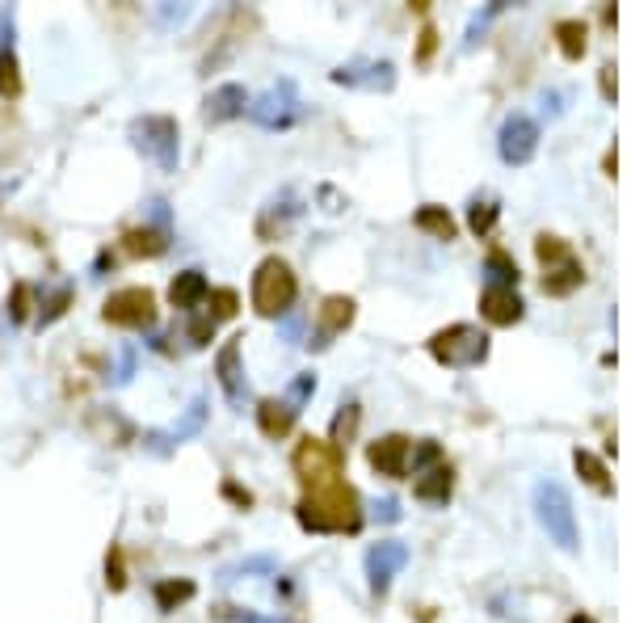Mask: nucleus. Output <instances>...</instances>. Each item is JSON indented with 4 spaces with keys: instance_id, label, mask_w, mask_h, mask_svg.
<instances>
[{
    "instance_id": "f257e3e1",
    "label": "nucleus",
    "mask_w": 631,
    "mask_h": 623,
    "mask_svg": "<svg viewBox=\"0 0 631 623\" xmlns=\"http://www.w3.org/2000/svg\"><path fill=\"white\" fill-rule=\"evenodd\" d=\"M299 527L303 531H320V535H337V531H358L362 527V514H358V497L350 485H333L312 489V497L299 501Z\"/></svg>"
},
{
    "instance_id": "f03ea898",
    "label": "nucleus",
    "mask_w": 631,
    "mask_h": 623,
    "mask_svg": "<svg viewBox=\"0 0 631 623\" xmlns=\"http://www.w3.org/2000/svg\"><path fill=\"white\" fill-rule=\"evenodd\" d=\"M535 518L539 527L547 531L556 548L577 552V514H573V497H568L564 485L556 480H539L535 485Z\"/></svg>"
},
{
    "instance_id": "7ed1b4c3",
    "label": "nucleus",
    "mask_w": 631,
    "mask_h": 623,
    "mask_svg": "<svg viewBox=\"0 0 631 623\" xmlns=\"http://www.w3.org/2000/svg\"><path fill=\"white\" fill-rule=\"evenodd\" d=\"M131 144L144 152L148 160H156L160 173H177L181 165V131L173 114H144L131 123Z\"/></svg>"
},
{
    "instance_id": "20e7f679",
    "label": "nucleus",
    "mask_w": 631,
    "mask_h": 623,
    "mask_svg": "<svg viewBox=\"0 0 631 623\" xmlns=\"http://www.w3.org/2000/svg\"><path fill=\"white\" fill-rule=\"evenodd\" d=\"M299 295V283L282 257H266L253 274V308L261 316H287Z\"/></svg>"
},
{
    "instance_id": "39448f33",
    "label": "nucleus",
    "mask_w": 631,
    "mask_h": 623,
    "mask_svg": "<svg viewBox=\"0 0 631 623\" xmlns=\"http://www.w3.org/2000/svg\"><path fill=\"white\" fill-rule=\"evenodd\" d=\"M430 354L442 367H476L488 358V333L476 325H451V329L434 333Z\"/></svg>"
},
{
    "instance_id": "423d86ee",
    "label": "nucleus",
    "mask_w": 631,
    "mask_h": 623,
    "mask_svg": "<svg viewBox=\"0 0 631 623\" xmlns=\"http://www.w3.org/2000/svg\"><path fill=\"white\" fill-rule=\"evenodd\" d=\"M244 114H249L257 127H266V131L295 127L299 118H303V102H299V93H295V80H278V85H270L261 97H253Z\"/></svg>"
},
{
    "instance_id": "0eeeda50",
    "label": "nucleus",
    "mask_w": 631,
    "mask_h": 623,
    "mask_svg": "<svg viewBox=\"0 0 631 623\" xmlns=\"http://www.w3.org/2000/svg\"><path fill=\"white\" fill-rule=\"evenodd\" d=\"M535 253H539V261L547 266V274H543V291L547 295H568V291L581 287L585 270H581V261L573 257V249H568L560 236H539Z\"/></svg>"
},
{
    "instance_id": "6e6552de",
    "label": "nucleus",
    "mask_w": 631,
    "mask_h": 623,
    "mask_svg": "<svg viewBox=\"0 0 631 623\" xmlns=\"http://www.w3.org/2000/svg\"><path fill=\"white\" fill-rule=\"evenodd\" d=\"M101 320L114 329H152L156 325V295L148 287H122L101 304Z\"/></svg>"
},
{
    "instance_id": "1a4fd4ad",
    "label": "nucleus",
    "mask_w": 631,
    "mask_h": 623,
    "mask_svg": "<svg viewBox=\"0 0 631 623\" xmlns=\"http://www.w3.org/2000/svg\"><path fill=\"white\" fill-rule=\"evenodd\" d=\"M291 464H295V476L308 489H324V485H333L337 472H341V451H333L329 442H320V438H303L291 455Z\"/></svg>"
},
{
    "instance_id": "9d476101",
    "label": "nucleus",
    "mask_w": 631,
    "mask_h": 623,
    "mask_svg": "<svg viewBox=\"0 0 631 623\" xmlns=\"http://www.w3.org/2000/svg\"><path fill=\"white\" fill-rule=\"evenodd\" d=\"M497 152H501L505 165H531L535 152H539V123L531 114H510L501 123Z\"/></svg>"
},
{
    "instance_id": "9b49d317",
    "label": "nucleus",
    "mask_w": 631,
    "mask_h": 623,
    "mask_svg": "<svg viewBox=\"0 0 631 623\" xmlns=\"http://www.w3.org/2000/svg\"><path fill=\"white\" fill-rule=\"evenodd\" d=\"M333 85L366 89V93H388L396 85V68H392V59H354V64H341L333 72Z\"/></svg>"
},
{
    "instance_id": "f8f14e48",
    "label": "nucleus",
    "mask_w": 631,
    "mask_h": 623,
    "mask_svg": "<svg viewBox=\"0 0 631 623\" xmlns=\"http://www.w3.org/2000/svg\"><path fill=\"white\" fill-rule=\"evenodd\" d=\"M202 421H207V400L194 396L190 409L181 413V421H177L173 430H148V434H144V447H148L152 455H169L173 447H181V442L194 438V434L202 430Z\"/></svg>"
},
{
    "instance_id": "ddd939ff",
    "label": "nucleus",
    "mask_w": 631,
    "mask_h": 623,
    "mask_svg": "<svg viewBox=\"0 0 631 623\" xmlns=\"http://www.w3.org/2000/svg\"><path fill=\"white\" fill-rule=\"evenodd\" d=\"M404 565H409V548H404L400 539H383V544H375L371 552H366V577H371V590L383 594Z\"/></svg>"
},
{
    "instance_id": "4468645a",
    "label": "nucleus",
    "mask_w": 631,
    "mask_h": 623,
    "mask_svg": "<svg viewBox=\"0 0 631 623\" xmlns=\"http://www.w3.org/2000/svg\"><path fill=\"white\" fill-rule=\"evenodd\" d=\"M366 459H371V468L379 476H388V480H400L404 472H409V459H413V442L404 438V434H388V438H379L366 447Z\"/></svg>"
},
{
    "instance_id": "2eb2a0df",
    "label": "nucleus",
    "mask_w": 631,
    "mask_h": 623,
    "mask_svg": "<svg viewBox=\"0 0 631 623\" xmlns=\"http://www.w3.org/2000/svg\"><path fill=\"white\" fill-rule=\"evenodd\" d=\"M240 341H244V337L223 341V350H219V358H215L219 388H223V396H228L236 409L244 405V396H249V379H244V363H240Z\"/></svg>"
},
{
    "instance_id": "dca6fc26",
    "label": "nucleus",
    "mask_w": 631,
    "mask_h": 623,
    "mask_svg": "<svg viewBox=\"0 0 631 623\" xmlns=\"http://www.w3.org/2000/svg\"><path fill=\"white\" fill-rule=\"evenodd\" d=\"M13 9H0V97H22V68H17L13 51Z\"/></svg>"
},
{
    "instance_id": "f3484780",
    "label": "nucleus",
    "mask_w": 631,
    "mask_h": 623,
    "mask_svg": "<svg viewBox=\"0 0 631 623\" xmlns=\"http://www.w3.org/2000/svg\"><path fill=\"white\" fill-rule=\"evenodd\" d=\"M244 110H249V93H244V85H219V89L207 93V102H202V118H207L211 127L232 123V118H240Z\"/></svg>"
},
{
    "instance_id": "a211bd4d",
    "label": "nucleus",
    "mask_w": 631,
    "mask_h": 623,
    "mask_svg": "<svg viewBox=\"0 0 631 623\" xmlns=\"http://www.w3.org/2000/svg\"><path fill=\"white\" fill-rule=\"evenodd\" d=\"M522 299H518V291H505V287H484V295H480V312H484V320L488 325H518L522 320Z\"/></svg>"
},
{
    "instance_id": "6ab92c4d",
    "label": "nucleus",
    "mask_w": 631,
    "mask_h": 623,
    "mask_svg": "<svg viewBox=\"0 0 631 623\" xmlns=\"http://www.w3.org/2000/svg\"><path fill=\"white\" fill-rule=\"evenodd\" d=\"M207 295H211L207 274H202V270H181V274L173 278V287H169V304H173L177 312H194Z\"/></svg>"
},
{
    "instance_id": "aec40b11",
    "label": "nucleus",
    "mask_w": 631,
    "mask_h": 623,
    "mask_svg": "<svg viewBox=\"0 0 631 623\" xmlns=\"http://www.w3.org/2000/svg\"><path fill=\"white\" fill-rule=\"evenodd\" d=\"M350 320H354V299L329 295L320 304V341H316V346H329V337H337L341 329H350Z\"/></svg>"
},
{
    "instance_id": "412c9836",
    "label": "nucleus",
    "mask_w": 631,
    "mask_h": 623,
    "mask_svg": "<svg viewBox=\"0 0 631 623\" xmlns=\"http://www.w3.org/2000/svg\"><path fill=\"white\" fill-rule=\"evenodd\" d=\"M295 417L299 413L287 405V400H261V405H257V426H261L266 438H287L291 426H295Z\"/></svg>"
},
{
    "instance_id": "4be33fe9",
    "label": "nucleus",
    "mask_w": 631,
    "mask_h": 623,
    "mask_svg": "<svg viewBox=\"0 0 631 623\" xmlns=\"http://www.w3.org/2000/svg\"><path fill=\"white\" fill-rule=\"evenodd\" d=\"M451 489H455L451 464H434V468L417 472V480H413V493H417L421 501H446V497H451Z\"/></svg>"
},
{
    "instance_id": "5701e85b",
    "label": "nucleus",
    "mask_w": 631,
    "mask_h": 623,
    "mask_svg": "<svg viewBox=\"0 0 631 623\" xmlns=\"http://www.w3.org/2000/svg\"><path fill=\"white\" fill-rule=\"evenodd\" d=\"M122 249H127L131 257H160L169 249V232L156 228V224H144V228H131L127 236H122Z\"/></svg>"
},
{
    "instance_id": "b1692460",
    "label": "nucleus",
    "mask_w": 631,
    "mask_h": 623,
    "mask_svg": "<svg viewBox=\"0 0 631 623\" xmlns=\"http://www.w3.org/2000/svg\"><path fill=\"white\" fill-rule=\"evenodd\" d=\"M295 215H299V207H295V198H291V194L274 198V203H270L266 211H261V219H257V236H261V240H274V236H282Z\"/></svg>"
},
{
    "instance_id": "393cba45",
    "label": "nucleus",
    "mask_w": 631,
    "mask_h": 623,
    "mask_svg": "<svg viewBox=\"0 0 631 623\" xmlns=\"http://www.w3.org/2000/svg\"><path fill=\"white\" fill-rule=\"evenodd\" d=\"M198 594V586L190 577H165V581H156V607L160 611H177L181 602H190Z\"/></svg>"
},
{
    "instance_id": "a878e982",
    "label": "nucleus",
    "mask_w": 631,
    "mask_h": 623,
    "mask_svg": "<svg viewBox=\"0 0 631 623\" xmlns=\"http://www.w3.org/2000/svg\"><path fill=\"white\" fill-rule=\"evenodd\" d=\"M484 278H488V287L514 291V287H518V266L497 249V253H488V261H484Z\"/></svg>"
},
{
    "instance_id": "bb28decb",
    "label": "nucleus",
    "mask_w": 631,
    "mask_h": 623,
    "mask_svg": "<svg viewBox=\"0 0 631 623\" xmlns=\"http://www.w3.org/2000/svg\"><path fill=\"white\" fill-rule=\"evenodd\" d=\"M68 304H72V287L68 283H59L51 295H43V304H38V329L55 325V320L68 312Z\"/></svg>"
},
{
    "instance_id": "cd10ccee",
    "label": "nucleus",
    "mask_w": 631,
    "mask_h": 623,
    "mask_svg": "<svg viewBox=\"0 0 631 623\" xmlns=\"http://www.w3.org/2000/svg\"><path fill=\"white\" fill-rule=\"evenodd\" d=\"M573 464H577V472L585 476V485H594L598 493H610V489H615V485H610V476H606V464H602L598 455L577 451V455H573Z\"/></svg>"
},
{
    "instance_id": "c85d7f7f",
    "label": "nucleus",
    "mask_w": 631,
    "mask_h": 623,
    "mask_svg": "<svg viewBox=\"0 0 631 623\" xmlns=\"http://www.w3.org/2000/svg\"><path fill=\"white\" fill-rule=\"evenodd\" d=\"M413 224H417L421 232H434L438 240H451V236H455V219H451V215H446L442 207H421V211H417V219H413Z\"/></svg>"
},
{
    "instance_id": "c756f323",
    "label": "nucleus",
    "mask_w": 631,
    "mask_h": 623,
    "mask_svg": "<svg viewBox=\"0 0 631 623\" xmlns=\"http://www.w3.org/2000/svg\"><path fill=\"white\" fill-rule=\"evenodd\" d=\"M358 430V405H345L337 417H333V438H329V447L333 451H345L350 447V438Z\"/></svg>"
},
{
    "instance_id": "7c9ffc66",
    "label": "nucleus",
    "mask_w": 631,
    "mask_h": 623,
    "mask_svg": "<svg viewBox=\"0 0 631 623\" xmlns=\"http://www.w3.org/2000/svg\"><path fill=\"white\" fill-rule=\"evenodd\" d=\"M497 215H501V207L493 203V198H484V203L476 198L472 211H467V228H472L476 236H488V232H493V224H497Z\"/></svg>"
},
{
    "instance_id": "2f4dec72",
    "label": "nucleus",
    "mask_w": 631,
    "mask_h": 623,
    "mask_svg": "<svg viewBox=\"0 0 631 623\" xmlns=\"http://www.w3.org/2000/svg\"><path fill=\"white\" fill-rule=\"evenodd\" d=\"M207 299H211L207 316L215 320V325H223V320H232V316H236V308H240V295H236L232 287H215Z\"/></svg>"
},
{
    "instance_id": "473e14b6",
    "label": "nucleus",
    "mask_w": 631,
    "mask_h": 623,
    "mask_svg": "<svg viewBox=\"0 0 631 623\" xmlns=\"http://www.w3.org/2000/svg\"><path fill=\"white\" fill-rule=\"evenodd\" d=\"M556 38H560V51L568 59H581L585 55V26L581 22H560L556 26Z\"/></svg>"
},
{
    "instance_id": "72a5a7b5",
    "label": "nucleus",
    "mask_w": 631,
    "mask_h": 623,
    "mask_svg": "<svg viewBox=\"0 0 631 623\" xmlns=\"http://www.w3.org/2000/svg\"><path fill=\"white\" fill-rule=\"evenodd\" d=\"M312 392H316V375H312V371H303V375L291 379V388H287V396H282V400H287V405L299 413L303 405H308V396H312Z\"/></svg>"
},
{
    "instance_id": "f704fd0d",
    "label": "nucleus",
    "mask_w": 631,
    "mask_h": 623,
    "mask_svg": "<svg viewBox=\"0 0 631 623\" xmlns=\"http://www.w3.org/2000/svg\"><path fill=\"white\" fill-rule=\"evenodd\" d=\"M30 308H34V287H30V283H17V287H13V299H9V320H13V325H17V320H26Z\"/></svg>"
},
{
    "instance_id": "c9c22d12",
    "label": "nucleus",
    "mask_w": 631,
    "mask_h": 623,
    "mask_svg": "<svg viewBox=\"0 0 631 623\" xmlns=\"http://www.w3.org/2000/svg\"><path fill=\"white\" fill-rule=\"evenodd\" d=\"M106 586L118 594V590H127V569H122V552L118 548H110V556H106Z\"/></svg>"
},
{
    "instance_id": "e433bc0d",
    "label": "nucleus",
    "mask_w": 631,
    "mask_h": 623,
    "mask_svg": "<svg viewBox=\"0 0 631 623\" xmlns=\"http://www.w3.org/2000/svg\"><path fill=\"white\" fill-rule=\"evenodd\" d=\"M215 329H219V325H215L211 316H194V320H190V329H186L190 346H207V341L215 337Z\"/></svg>"
},
{
    "instance_id": "4c0bfd02",
    "label": "nucleus",
    "mask_w": 631,
    "mask_h": 623,
    "mask_svg": "<svg viewBox=\"0 0 631 623\" xmlns=\"http://www.w3.org/2000/svg\"><path fill=\"white\" fill-rule=\"evenodd\" d=\"M434 464H442L438 442H421L417 455H413V476H417V472H425V468H434Z\"/></svg>"
},
{
    "instance_id": "58836bf2",
    "label": "nucleus",
    "mask_w": 631,
    "mask_h": 623,
    "mask_svg": "<svg viewBox=\"0 0 631 623\" xmlns=\"http://www.w3.org/2000/svg\"><path fill=\"white\" fill-rule=\"evenodd\" d=\"M219 619H232V623H270V619H257L253 611H236V607H219Z\"/></svg>"
},
{
    "instance_id": "ea45409f",
    "label": "nucleus",
    "mask_w": 631,
    "mask_h": 623,
    "mask_svg": "<svg viewBox=\"0 0 631 623\" xmlns=\"http://www.w3.org/2000/svg\"><path fill=\"white\" fill-rule=\"evenodd\" d=\"M299 329H303V316H299V312H287V320H282V333H287L291 346H299Z\"/></svg>"
},
{
    "instance_id": "a19ab883",
    "label": "nucleus",
    "mask_w": 631,
    "mask_h": 623,
    "mask_svg": "<svg viewBox=\"0 0 631 623\" xmlns=\"http://www.w3.org/2000/svg\"><path fill=\"white\" fill-rule=\"evenodd\" d=\"M375 518H379V522H400V506H396L392 497H383L379 506H375Z\"/></svg>"
},
{
    "instance_id": "79ce46f5",
    "label": "nucleus",
    "mask_w": 631,
    "mask_h": 623,
    "mask_svg": "<svg viewBox=\"0 0 631 623\" xmlns=\"http://www.w3.org/2000/svg\"><path fill=\"white\" fill-rule=\"evenodd\" d=\"M156 17H160V22H165V26H173V22H186V17H190V5H177V9H173V5H165V9H160Z\"/></svg>"
},
{
    "instance_id": "37998d69",
    "label": "nucleus",
    "mask_w": 631,
    "mask_h": 623,
    "mask_svg": "<svg viewBox=\"0 0 631 623\" xmlns=\"http://www.w3.org/2000/svg\"><path fill=\"white\" fill-rule=\"evenodd\" d=\"M148 215L156 219V228H165V232H169V203H160V198H152V203H148Z\"/></svg>"
},
{
    "instance_id": "c03bdc74",
    "label": "nucleus",
    "mask_w": 631,
    "mask_h": 623,
    "mask_svg": "<svg viewBox=\"0 0 631 623\" xmlns=\"http://www.w3.org/2000/svg\"><path fill=\"white\" fill-rule=\"evenodd\" d=\"M131 371H135V354L127 350V354H122V367H118V375H114V384H127Z\"/></svg>"
},
{
    "instance_id": "a18cd8bd",
    "label": "nucleus",
    "mask_w": 631,
    "mask_h": 623,
    "mask_svg": "<svg viewBox=\"0 0 631 623\" xmlns=\"http://www.w3.org/2000/svg\"><path fill=\"white\" fill-rule=\"evenodd\" d=\"M223 493H228V497L236 501V506H253V493H244L240 485H223Z\"/></svg>"
},
{
    "instance_id": "49530a36",
    "label": "nucleus",
    "mask_w": 631,
    "mask_h": 623,
    "mask_svg": "<svg viewBox=\"0 0 631 623\" xmlns=\"http://www.w3.org/2000/svg\"><path fill=\"white\" fill-rule=\"evenodd\" d=\"M434 38H438V34H434L430 26L421 30V59H430V55H434Z\"/></svg>"
},
{
    "instance_id": "de8ad7c7",
    "label": "nucleus",
    "mask_w": 631,
    "mask_h": 623,
    "mask_svg": "<svg viewBox=\"0 0 631 623\" xmlns=\"http://www.w3.org/2000/svg\"><path fill=\"white\" fill-rule=\"evenodd\" d=\"M602 93H606V97H615V68H606V72H602Z\"/></svg>"
}]
</instances>
